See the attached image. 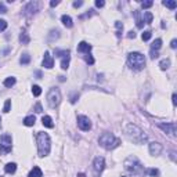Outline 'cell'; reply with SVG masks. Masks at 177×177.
Instances as JSON below:
<instances>
[{
  "label": "cell",
  "mask_w": 177,
  "mask_h": 177,
  "mask_svg": "<svg viewBox=\"0 0 177 177\" xmlns=\"http://www.w3.org/2000/svg\"><path fill=\"white\" fill-rule=\"evenodd\" d=\"M125 133H126L127 137L136 144H143V143L147 141V134L136 125H127L126 129H125Z\"/></svg>",
  "instance_id": "6da1fadb"
},
{
  "label": "cell",
  "mask_w": 177,
  "mask_h": 177,
  "mask_svg": "<svg viewBox=\"0 0 177 177\" xmlns=\"http://www.w3.org/2000/svg\"><path fill=\"white\" fill-rule=\"evenodd\" d=\"M51 148V141L50 137L47 133L43 132H39L38 133V150H39V156L40 158H44L49 155Z\"/></svg>",
  "instance_id": "7a4b0ae2"
},
{
  "label": "cell",
  "mask_w": 177,
  "mask_h": 177,
  "mask_svg": "<svg viewBox=\"0 0 177 177\" xmlns=\"http://www.w3.org/2000/svg\"><path fill=\"white\" fill-rule=\"evenodd\" d=\"M98 143L105 150H114L120 144V140L118 137H115L112 133H102L98 139Z\"/></svg>",
  "instance_id": "3957f363"
},
{
  "label": "cell",
  "mask_w": 177,
  "mask_h": 177,
  "mask_svg": "<svg viewBox=\"0 0 177 177\" xmlns=\"http://www.w3.org/2000/svg\"><path fill=\"white\" fill-rule=\"evenodd\" d=\"M127 64L134 71H141L145 67V57L141 53H130L127 56Z\"/></svg>",
  "instance_id": "277c9868"
},
{
  "label": "cell",
  "mask_w": 177,
  "mask_h": 177,
  "mask_svg": "<svg viewBox=\"0 0 177 177\" xmlns=\"http://www.w3.org/2000/svg\"><path fill=\"white\" fill-rule=\"evenodd\" d=\"M125 169H126L127 172H130L132 174H136V176L141 174L143 170H144L141 162H140L136 156H129V158L125 161Z\"/></svg>",
  "instance_id": "5b68a950"
},
{
  "label": "cell",
  "mask_w": 177,
  "mask_h": 177,
  "mask_svg": "<svg viewBox=\"0 0 177 177\" xmlns=\"http://www.w3.org/2000/svg\"><path fill=\"white\" fill-rule=\"evenodd\" d=\"M61 102V93L57 87H53L49 90L47 93V104L50 108H56L58 107V104Z\"/></svg>",
  "instance_id": "8992f818"
},
{
  "label": "cell",
  "mask_w": 177,
  "mask_h": 177,
  "mask_svg": "<svg viewBox=\"0 0 177 177\" xmlns=\"http://www.w3.org/2000/svg\"><path fill=\"white\" fill-rule=\"evenodd\" d=\"M11 151V136L3 134L0 137V154H8Z\"/></svg>",
  "instance_id": "52a82bcc"
},
{
  "label": "cell",
  "mask_w": 177,
  "mask_h": 177,
  "mask_svg": "<svg viewBox=\"0 0 177 177\" xmlns=\"http://www.w3.org/2000/svg\"><path fill=\"white\" fill-rule=\"evenodd\" d=\"M78 126L80 130L83 132H89L90 129H91V122L87 116H83V115H79L78 116Z\"/></svg>",
  "instance_id": "ba28073f"
},
{
  "label": "cell",
  "mask_w": 177,
  "mask_h": 177,
  "mask_svg": "<svg viewBox=\"0 0 177 177\" xmlns=\"http://www.w3.org/2000/svg\"><path fill=\"white\" fill-rule=\"evenodd\" d=\"M158 127L162 129L166 134L172 136L173 139L176 137V125H174L173 122H170V123H158Z\"/></svg>",
  "instance_id": "9c48e42d"
},
{
  "label": "cell",
  "mask_w": 177,
  "mask_h": 177,
  "mask_svg": "<svg viewBox=\"0 0 177 177\" xmlns=\"http://www.w3.org/2000/svg\"><path fill=\"white\" fill-rule=\"evenodd\" d=\"M104 167H105V161L102 156H97L94 159V162H93V169H94V173L95 174H100L102 170H104Z\"/></svg>",
  "instance_id": "30bf717a"
},
{
  "label": "cell",
  "mask_w": 177,
  "mask_h": 177,
  "mask_svg": "<svg viewBox=\"0 0 177 177\" xmlns=\"http://www.w3.org/2000/svg\"><path fill=\"white\" fill-rule=\"evenodd\" d=\"M39 7H40V3H38V1H29L24 7V11H25V14H35L39 11Z\"/></svg>",
  "instance_id": "8fae6325"
},
{
  "label": "cell",
  "mask_w": 177,
  "mask_h": 177,
  "mask_svg": "<svg viewBox=\"0 0 177 177\" xmlns=\"http://www.w3.org/2000/svg\"><path fill=\"white\" fill-rule=\"evenodd\" d=\"M162 150H163V147H162V144H159V143H151L150 144V154L154 155V156L161 155Z\"/></svg>",
  "instance_id": "7c38bea8"
},
{
  "label": "cell",
  "mask_w": 177,
  "mask_h": 177,
  "mask_svg": "<svg viewBox=\"0 0 177 177\" xmlns=\"http://www.w3.org/2000/svg\"><path fill=\"white\" fill-rule=\"evenodd\" d=\"M43 67H44V68H47V69H50V68H53V67H54V58L50 56V53H49V51H46V53H44Z\"/></svg>",
  "instance_id": "4fadbf2b"
},
{
  "label": "cell",
  "mask_w": 177,
  "mask_h": 177,
  "mask_svg": "<svg viewBox=\"0 0 177 177\" xmlns=\"http://www.w3.org/2000/svg\"><path fill=\"white\" fill-rule=\"evenodd\" d=\"M90 50H91V46L89 43H86V42H80L79 46H78V51L79 53H86V54H89Z\"/></svg>",
  "instance_id": "5bb4252c"
},
{
  "label": "cell",
  "mask_w": 177,
  "mask_h": 177,
  "mask_svg": "<svg viewBox=\"0 0 177 177\" xmlns=\"http://www.w3.org/2000/svg\"><path fill=\"white\" fill-rule=\"evenodd\" d=\"M134 18H136V25H137V28H143L144 26V19L141 18V15H140V11H134Z\"/></svg>",
  "instance_id": "9a60e30c"
},
{
  "label": "cell",
  "mask_w": 177,
  "mask_h": 177,
  "mask_svg": "<svg viewBox=\"0 0 177 177\" xmlns=\"http://www.w3.org/2000/svg\"><path fill=\"white\" fill-rule=\"evenodd\" d=\"M61 21H62V24L67 26V28H72V25H73L72 18H71L69 15H62V17H61Z\"/></svg>",
  "instance_id": "2e32d148"
},
{
  "label": "cell",
  "mask_w": 177,
  "mask_h": 177,
  "mask_svg": "<svg viewBox=\"0 0 177 177\" xmlns=\"http://www.w3.org/2000/svg\"><path fill=\"white\" fill-rule=\"evenodd\" d=\"M42 122H43V126L49 127V129H51V127H54L53 119H51L50 116H43V118H42Z\"/></svg>",
  "instance_id": "e0dca14e"
},
{
  "label": "cell",
  "mask_w": 177,
  "mask_h": 177,
  "mask_svg": "<svg viewBox=\"0 0 177 177\" xmlns=\"http://www.w3.org/2000/svg\"><path fill=\"white\" fill-rule=\"evenodd\" d=\"M42 176H43V173H42V170H40V167L35 166V167L31 170V173H29V176L28 177H42Z\"/></svg>",
  "instance_id": "ac0fdd59"
},
{
  "label": "cell",
  "mask_w": 177,
  "mask_h": 177,
  "mask_svg": "<svg viewBox=\"0 0 177 177\" xmlns=\"http://www.w3.org/2000/svg\"><path fill=\"white\" fill-rule=\"evenodd\" d=\"M15 170H17V165H15V163H7L6 166H4V172H6V173H8V174L14 173Z\"/></svg>",
  "instance_id": "d6986e66"
},
{
  "label": "cell",
  "mask_w": 177,
  "mask_h": 177,
  "mask_svg": "<svg viewBox=\"0 0 177 177\" xmlns=\"http://www.w3.org/2000/svg\"><path fill=\"white\" fill-rule=\"evenodd\" d=\"M35 122H36V118L33 115H31V116H26L25 119H24V125L25 126H33Z\"/></svg>",
  "instance_id": "ffe728a7"
},
{
  "label": "cell",
  "mask_w": 177,
  "mask_h": 177,
  "mask_svg": "<svg viewBox=\"0 0 177 177\" xmlns=\"http://www.w3.org/2000/svg\"><path fill=\"white\" fill-rule=\"evenodd\" d=\"M161 46H162V39H156L151 44V51H158L161 49Z\"/></svg>",
  "instance_id": "44dd1931"
},
{
  "label": "cell",
  "mask_w": 177,
  "mask_h": 177,
  "mask_svg": "<svg viewBox=\"0 0 177 177\" xmlns=\"http://www.w3.org/2000/svg\"><path fill=\"white\" fill-rule=\"evenodd\" d=\"M69 56H67V57H64L62 60H61V68L62 69H68L69 68Z\"/></svg>",
  "instance_id": "7402d4cb"
},
{
  "label": "cell",
  "mask_w": 177,
  "mask_h": 177,
  "mask_svg": "<svg viewBox=\"0 0 177 177\" xmlns=\"http://www.w3.org/2000/svg\"><path fill=\"white\" fill-rule=\"evenodd\" d=\"M159 67H161V69L162 71H165V69H167L169 67H170V60H162L161 62H159Z\"/></svg>",
  "instance_id": "603a6c76"
},
{
  "label": "cell",
  "mask_w": 177,
  "mask_h": 177,
  "mask_svg": "<svg viewBox=\"0 0 177 177\" xmlns=\"http://www.w3.org/2000/svg\"><path fill=\"white\" fill-rule=\"evenodd\" d=\"M3 84H4L6 87H13L14 84H15V78H7L6 80L3 82Z\"/></svg>",
  "instance_id": "cb8c5ba5"
},
{
  "label": "cell",
  "mask_w": 177,
  "mask_h": 177,
  "mask_svg": "<svg viewBox=\"0 0 177 177\" xmlns=\"http://www.w3.org/2000/svg\"><path fill=\"white\" fill-rule=\"evenodd\" d=\"M54 54H56V57H67V56H69V51L68 50H56L54 51Z\"/></svg>",
  "instance_id": "d4e9b609"
},
{
  "label": "cell",
  "mask_w": 177,
  "mask_h": 177,
  "mask_svg": "<svg viewBox=\"0 0 177 177\" xmlns=\"http://www.w3.org/2000/svg\"><path fill=\"white\" fill-rule=\"evenodd\" d=\"M19 62L22 64V65H28V64L31 62V56H29V54H24V56L21 57V60H19Z\"/></svg>",
  "instance_id": "484cf974"
},
{
  "label": "cell",
  "mask_w": 177,
  "mask_h": 177,
  "mask_svg": "<svg viewBox=\"0 0 177 177\" xmlns=\"http://www.w3.org/2000/svg\"><path fill=\"white\" fill-rule=\"evenodd\" d=\"M163 6L169 7V8H172V10H174L177 7V3L176 1H172V0H166V1H163Z\"/></svg>",
  "instance_id": "4316f807"
},
{
  "label": "cell",
  "mask_w": 177,
  "mask_h": 177,
  "mask_svg": "<svg viewBox=\"0 0 177 177\" xmlns=\"http://www.w3.org/2000/svg\"><path fill=\"white\" fill-rule=\"evenodd\" d=\"M19 40H21V43H22V44H28V43H29V38H28V35H26L25 32H24V33H21Z\"/></svg>",
  "instance_id": "83f0119b"
},
{
  "label": "cell",
  "mask_w": 177,
  "mask_h": 177,
  "mask_svg": "<svg viewBox=\"0 0 177 177\" xmlns=\"http://www.w3.org/2000/svg\"><path fill=\"white\" fill-rule=\"evenodd\" d=\"M144 18H145V21H144L145 24H151L154 17H152V14L150 13V11H145V13H144Z\"/></svg>",
  "instance_id": "f1b7e54d"
},
{
  "label": "cell",
  "mask_w": 177,
  "mask_h": 177,
  "mask_svg": "<svg viewBox=\"0 0 177 177\" xmlns=\"http://www.w3.org/2000/svg\"><path fill=\"white\" fill-rule=\"evenodd\" d=\"M50 33H51V35L49 36V40H50V42H53V40H54V38L57 39L58 36H60V31H58V29H56V31H51Z\"/></svg>",
  "instance_id": "f546056e"
},
{
  "label": "cell",
  "mask_w": 177,
  "mask_h": 177,
  "mask_svg": "<svg viewBox=\"0 0 177 177\" xmlns=\"http://www.w3.org/2000/svg\"><path fill=\"white\" fill-rule=\"evenodd\" d=\"M115 26H116V29H118V36L120 38V35H122V31H123V25H122V22H119V21H116L115 22Z\"/></svg>",
  "instance_id": "4dcf8cb0"
},
{
  "label": "cell",
  "mask_w": 177,
  "mask_h": 177,
  "mask_svg": "<svg viewBox=\"0 0 177 177\" xmlns=\"http://www.w3.org/2000/svg\"><path fill=\"white\" fill-rule=\"evenodd\" d=\"M32 94L36 95V97H38V95H40V94H42V89L39 87V86H33V87H32Z\"/></svg>",
  "instance_id": "1f68e13d"
},
{
  "label": "cell",
  "mask_w": 177,
  "mask_h": 177,
  "mask_svg": "<svg viewBox=\"0 0 177 177\" xmlns=\"http://www.w3.org/2000/svg\"><path fill=\"white\" fill-rule=\"evenodd\" d=\"M151 36H152L151 32H150V31H145L144 33H143V35H141V39H143L144 42H147V40H150V39H151Z\"/></svg>",
  "instance_id": "d6a6232c"
},
{
  "label": "cell",
  "mask_w": 177,
  "mask_h": 177,
  "mask_svg": "<svg viewBox=\"0 0 177 177\" xmlns=\"http://www.w3.org/2000/svg\"><path fill=\"white\" fill-rule=\"evenodd\" d=\"M10 107H11V100H7L6 101V104H4V108H3V111L4 112H10Z\"/></svg>",
  "instance_id": "836d02e7"
},
{
  "label": "cell",
  "mask_w": 177,
  "mask_h": 177,
  "mask_svg": "<svg viewBox=\"0 0 177 177\" xmlns=\"http://www.w3.org/2000/svg\"><path fill=\"white\" fill-rule=\"evenodd\" d=\"M6 28H7V22L4 19H0V32L6 31Z\"/></svg>",
  "instance_id": "e575fe53"
},
{
  "label": "cell",
  "mask_w": 177,
  "mask_h": 177,
  "mask_svg": "<svg viewBox=\"0 0 177 177\" xmlns=\"http://www.w3.org/2000/svg\"><path fill=\"white\" fill-rule=\"evenodd\" d=\"M141 6H143V8H150V7L154 6V3H152V1H143Z\"/></svg>",
  "instance_id": "d590c367"
},
{
  "label": "cell",
  "mask_w": 177,
  "mask_h": 177,
  "mask_svg": "<svg viewBox=\"0 0 177 177\" xmlns=\"http://www.w3.org/2000/svg\"><path fill=\"white\" fill-rule=\"evenodd\" d=\"M78 98H79V94H78V93H73V94L71 95V102H72V104H75Z\"/></svg>",
  "instance_id": "8d00e7d4"
},
{
  "label": "cell",
  "mask_w": 177,
  "mask_h": 177,
  "mask_svg": "<svg viewBox=\"0 0 177 177\" xmlns=\"http://www.w3.org/2000/svg\"><path fill=\"white\" fill-rule=\"evenodd\" d=\"M150 174H151L152 177L159 176V170H158V169H150Z\"/></svg>",
  "instance_id": "74e56055"
},
{
  "label": "cell",
  "mask_w": 177,
  "mask_h": 177,
  "mask_svg": "<svg viewBox=\"0 0 177 177\" xmlns=\"http://www.w3.org/2000/svg\"><path fill=\"white\" fill-rule=\"evenodd\" d=\"M7 13V8L4 6V3H0V14H6Z\"/></svg>",
  "instance_id": "f35d334b"
},
{
  "label": "cell",
  "mask_w": 177,
  "mask_h": 177,
  "mask_svg": "<svg viewBox=\"0 0 177 177\" xmlns=\"http://www.w3.org/2000/svg\"><path fill=\"white\" fill-rule=\"evenodd\" d=\"M86 62L90 64V65H91V64H94V58L91 57V56H89V54H87V56H86Z\"/></svg>",
  "instance_id": "ab89813d"
},
{
  "label": "cell",
  "mask_w": 177,
  "mask_h": 177,
  "mask_svg": "<svg viewBox=\"0 0 177 177\" xmlns=\"http://www.w3.org/2000/svg\"><path fill=\"white\" fill-rule=\"evenodd\" d=\"M42 111H43V109H42V105H40V104L38 102V104L35 105V112H38V114H40Z\"/></svg>",
  "instance_id": "60d3db41"
},
{
  "label": "cell",
  "mask_w": 177,
  "mask_h": 177,
  "mask_svg": "<svg viewBox=\"0 0 177 177\" xmlns=\"http://www.w3.org/2000/svg\"><path fill=\"white\" fill-rule=\"evenodd\" d=\"M95 6L97 7H104L105 6V1H104V0H97V1H95Z\"/></svg>",
  "instance_id": "b9f144b4"
},
{
  "label": "cell",
  "mask_w": 177,
  "mask_h": 177,
  "mask_svg": "<svg viewBox=\"0 0 177 177\" xmlns=\"http://www.w3.org/2000/svg\"><path fill=\"white\" fill-rule=\"evenodd\" d=\"M158 57H159L158 51H151V58L152 60H155V58H158Z\"/></svg>",
  "instance_id": "7bdbcfd3"
},
{
  "label": "cell",
  "mask_w": 177,
  "mask_h": 177,
  "mask_svg": "<svg viewBox=\"0 0 177 177\" xmlns=\"http://www.w3.org/2000/svg\"><path fill=\"white\" fill-rule=\"evenodd\" d=\"M127 38H129V39H134V38H136V33H134L133 31H130L129 33H127Z\"/></svg>",
  "instance_id": "ee69618b"
},
{
  "label": "cell",
  "mask_w": 177,
  "mask_h": 177,
  "mask_svg": "<svg viewBox=\"0 0 177 177\" xmlns=\"http://www.w3.org/2000/svg\"><path fill=\"white\" fill-rule=\"evenodd\" d=\"M170 47H172V49H176V47H177V40H176V39H173V40H172Z\"/></svg>",
  "instance_id": "f6af8a7d"
},
{
  "label": "cell",
  "mask_w": 177,
  "mask_h": 177,
  "mask_svg": "<svg viewBox=\"0 0 177 177\" xmlns=\"http://www.w3.org/2000/svg\"><path fill=\"white\" fill-rule=\"evenodd\" d=\"M83 6V1H75V3H73V7H75V8H78V7H82Z\"/></svg>",
  "instance_id": "bcb514c9"
},
{
  "label": "cell",
  "mask_w": 177,
  "mask_h": 177,
  "mask_svg": "<svg viewBox=\"0 0 177 177\" xmlns=\"http://www.w3.org/2000/svg\"><path fill=\"white\" fill-rule=\"evenodd\" d=\"M58 4H60V1H58V0H53V1H50L51 7H56V6H58Z\"/></svg>",
  "instance_id": "7dc6e473"
},
{
  "label": "cell",
  "mask_w": 177,
  "mask_h": 177,
  "mask_svg": "<svg viewBox=\"0 0 177 177\" xmlns=\"http://www.w3.org/2000/svg\"><path fill=\"white\" fill-rule=\"evenodd\" d=\"M172 100H173V105H176V104H177V95L173 94V95H172Z\"/></svg>",
  "instance_id": "c3c4849f"
},
{
  "label": "cell",
  "mask_w": 177,
  "mask_h": 177,
  "mask_svg": "<svg viewBox=\"0 0 177 177\" xmlns=\"http://www.w3.org/2000/svg\"><path fill=\"white\" fill-rule=\"evenodd\" d=\"M78 177H86V176H84V173H79V174H78Z\"/></svg>",
  "instance_id": "681fc988"
},
{
  "label": "cell",
  "mask_w": 177,
  "mask_h": 177,
  "mask_svg": "<svg viewBox=\"0 0 177 177\" xmlns=\"http://www.w3.org/2000/svg\"><path fill=\"white\" fill-rule=\"evenodd\" d=\"M0 122H1V119H0Z\"/></svg>",
  "instance_id": "f907efd6"
},
{
  "label": "cell",
  "mask_w": 177,
  "mask_h": 177,
  "mask_svg": "<svg viewBox=\"0 0 177 177\" xmlns=\"http://www.w3.org/2000/svg\"><path fill=\"white\" fill-rule=\"evenodd\" d=\"M0 177H3V176H0Z\"/></svg>",
  "instance_id": "816d5d0a"
},
{
  "label": "cell",
  "mask_w": 177,
  "mask_h": 177,
  "mask_svg": "<svg viewBox=\"0 0 177 177\" xmlns=\"http://www.w3.org/2000/svg\"><path fill=\"white\" fill-rule=\"evenodd\" d=\"M122 177H125V176H122Z\"/></svg>",
  "instance_id": "f5cc1de1"
}]
</instances>
